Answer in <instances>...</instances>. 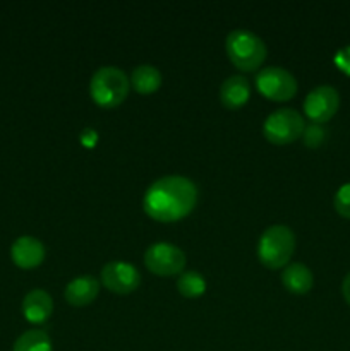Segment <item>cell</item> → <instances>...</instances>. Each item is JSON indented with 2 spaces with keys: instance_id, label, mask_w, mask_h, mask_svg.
Listing matches in <instances>:
<instances>
[{
  "instance_id": "7a4b0ae2",
  "label": "cell",
  "mask_w": 350,
  "mask_h": 351,
  "mask_svg": "<svg viewBox=\"0 0 350 351\" xmlns=\"http://www.w3.org/2000/svg\"><path fill=\"white\" fill-rule=\"evenodd\" d=\"M225 50L230 62L237 69L246 72L259 69L268 53L263 38L257 36L254 31L246 29V27H237L226 34Z\"/></svg>"
},
{
  "instance_id": "ba28073f",
  "label": "cell",
  "mask_w": 350,
  "mask_h": 351,
  "mask_svg": "<svg viewBox=\"0 0 350 351\" xmlns=\"http://www.w3.org/2000/svg\"><path fill=\"white\" fill-rule=\"evenodd\" d=\"M100 280L106 290L119 295H127L137 290L141 283V274L132 264L124 263V261H112L102 267Z\"/></svg>"
},
{
  "instance_id": "d6986e66",
  "label": "cell",
  "mask_w": 350,
  "mask_h": 351,
  "mask_svg": "<svg viewBox=\"0 0 350 351\" xmlns=\"http://www.w3.org/2000/svg\"><path fill=\"white\" fill-rule=\"evenodd\" d=\"M333 204L338 215H342L343 218L350 219V182L349 184H343L342 187L336 191L335 199H333Z\"/></svg>"
},
{
  "instance_id": "5bb4252c",
  "label": "cell",
  "mask_w": 350,
  "mask_h": 351,
  "mask_svg": "<svg viewBox=\"0 0 350 351\" xmlns=\"http://www.w3.org/2000/svg\"><path fill=\"white\" fill-rule=\"evenodd\" d=\"M281 283L292 293L304 295L311 291L312 285H314V274L305 264L292 263L285 266L283 273H281Z\"/></svg>"
},
{
  "instance_id": "30bf717a",
  "label": "cell",
  "mask_w": 350,
  "mask_h": 351,
  "mask_svg": "<svg viewBox=\"0 0 350 351\" xmlns=\"http://www.w3.org/2000/svg\"><path fill=\"white\" fill-rule=\"evenodd\" d=\"M45 245L41 240L31 235H23L10 247L12 263L21 269H34L45 261Z\"/></svg>"
},
{
  "instance_id": "ffe728a7",
  "label": "cell",
  "mask_w": 350,
  "mask_h": 351,
  "mask_svg": "<svg viewBox=\"0 0 350 351\" xmlns=\"http://www.w3.org/2000/svg\"><path fill=\"white\" fill-rule=\"evenodd\" d=\"M335 64L338 65L340 71H343L345 74L350 75V45H349V47L340 48V50L336 51Z\"/></svg>"
},
{
  "instance_id": "9a60e30c",
  "label": "cell",
  "mask_w": 350,
  "mask_h": 351,
  "mask_svg": "<svg viewBox=\"0 0 350 351\" xmlns=\"http://www.w3.org/2000/svg\"><path fill=\"white\" fill-rule=\"evenodd\" d=\"M130 86L136 89L139 95H151V93L158 91L161 86V72L158 71L154 65L151 64H141L130 74Z\"/></svg>"
},
{
  "instance_id": "9c48e42d",
  "label": "cell",
  "mask_w": 350,
  "mask_h": 351,
  "mask_svg": "<svg viewBox=\"0 0 350 351\" xmlns=\"http://www.w3.org/2000/svg\"><path fill=\"white\" fill-rule=\"evenodd\" d=\"M340 106V93L333 86L321 84L309 91L304 99V113L311 122L325 123L331 119Z\"/></svg>"
},
{
  "instance_id": "277c9868",
  "label": "cell",
  "mask_w": 350,
  "mask_h": 351,
  "mask_svg": "<svg viewBox=\"0 0 350 351\" xmlns=\"http://www.w3.org/2000/svg\"><path fill=\"white\" fill-rule=\"evenodd\" d=\"M295 250V235L285 225H271L257 240V259L270 269H280L288 264Z\"/></svg>"
},
{
  "instance_id": "ac0fdd59",
  "label": "cell",
  "mask_w": 350,
  "mask_h": 351,
  "mask_svg": "<svg viewBox=\"0 0 350 351\" xmlns=\"http://www.w3.org/2000/svg\"><path fill=\"white\" fill-rule=\"evenodd\" d=\"M326 129L323 123H314L311 122L309 125H305L304 132H302V141L307 147H319L326 139Z\"/></svg>"
},
{
  "instance_id": "5b68a950",
  "label": "cell",
  "mask_w": 350,
  "mask_h": 351,
  "mask_svg": "<svg viewBox=\"0 0 350 351\" xmlns=\"http://www.w3.org/2000/svg\"><path fill=\"white\" fill-rule=\"evenodd\" d=\"M305 129L304 117L294 108H278L266 117L263 134L273 144H290L302 137Z\"/></svg>"
},
{
  "instance_id": "52a82bcc",
  "label": "cell",
  "mask_w": 350,
  "mask_h": 351,
  "mask_svg": "<svg viewBox=\"0 0 350 351\" xmlns=\"http://www.w3.org/2000/svg\"><path fill=\"white\" fill-rule=\"evenodd\" d=\"M144 264L156 276H177L184 273L185 254L174 243L156 242L144 252Z\"/></svg>"
},
{
  "instance_id": "8fae6325",
  "label": "cell",
  "mask_w": 350,
  "mask_h": 351,
  "mask_svg": "<svg viewBox=\"0 0 350 351\" xmlns=\"http://www.w3.org/2000/svg\"><path fill=\"white\" fill-rule=\"evenodd\" d=\"M23 315L26 317L27 322L31 324H41V322L48 321V317L54 312V298L48 291L41 290V288H34V290L27 291L23 298Z\"/></svg>"
},
{
  "instance_id": "e0dca14e",
  "label": "cell",
  "mask_w": 350,
  "mask_h": 351,
  "mask_svg": "<svg viewBox=\"0 0 350 351\" xmlns=\"http://www.w3.org/2000/svg\"><path fill=\"white\" fill-rule=\"evenodd\" d=\"M177 290L185 298H198L206 291V280L198 271H184L178 274Z\"/></svg>"
},
{
  "instance_id": "3957f363",
  "label": "cell",
  "mask_w": 350,
  "mask_h": 351,
  "mask_svg": "<svg viewBox=\"0 0 350 351\" xmlns=\"http://www.w3.org/2000/svg\"><path fill=\"white\" fill-rule=\"evenodd\" d=\"M130 81L122 69L115 65H103L96 69L89 81V95L96 105L103 108H115L126 101Z\"/></svg>"
},
{
  "instance_id": "4fadbf2b",
  "label": "cell",
  "mask_w": 350,
  "mask_h": 351,
  "mask_svg": "<svg viewBox=\"0 0 350 351\" xmlns=\"http://www.w3.org/2000/svg\"><path fill=\"white\" fill-rule=\"evenodd\" d=\"M250 86L244 75H230L220 86V101L229 110H237L249 101Z\"/></svg>"
},
{
  "instance_id": "8992f818",
  "label": "cell",
  "mask_w": 350,
  "mask_h": 351,
  "mask_svg": "<svg viewBox=\"0 0 350 351\" xmlns=\"http://www.w3.org/2000/svg\"><path fill=\"white\" fill-rule=\"evenodd\" d=\"M256 88L264 98L273 101H287L297 93V79L287 69L270 65L257 72Z\"/></svg>"
},
{
  "instance_id": "7c38bea8",
  "label": "cell",
  "mask_w": 350,
  "mask_h": 351,
  "mask_svg": "<svg viewBox=\"0 0 350 351\" xmlns=\"http://www.w3.org/2000/svg\"><path fill=\"white\" fill-rule=\"evenodd\" d=\"M100 293V281L96 278L88 276H78L72 281H69V285L64 290L65 300L69 302L74 307H84L95 302V298Z\"/></svg>"
},
{
  "instance_id": "44dd1931",
  "label": "cell",
  "mask_w": 350,
  "mask_h": 351,
  "mask_svg": "<svg viewBox=\"0 0 350 351\" xmlns=\"http://www.w3.org/2000/svg\"><path fill=\"white\" fill-rule=\"evenodd\" d=\"M342 293H343V298L347 300V304L350 305V273L347 274L345 278H343L342 281Z\"/></svg>"
},
{
  "instance_id": "2e32d148",
  "label": "cell",
  "mask_w": 350,
  "mask_h": 351,
  "mask_svg": "<svg viewBox=\"0 0 350 351\" xmlns=\"http://www.w3.org/2000/svg\"><path fill=\"white\" fill-rule=\"evenodd\" d=\"M12 351H51V339L41 329H31L16 339Z\"/></svg>"
},
{
  "instance_id": "6da1fadb",
  "label": "cell",
  "mask_w": 350,
  "mask_h": 351,
  "mask_svg": "<svg viewBox=\"0 0 350 351\" xmlns=\"http://www.w3.org/2000/svg\"><path fill=\"white\" fill-rule=\"evenodd\" d=\"M198 204V187L182 175H165L148 187L143 208L154 221L172 223L185 218Z\"/></svg>"
}]
</instances>
